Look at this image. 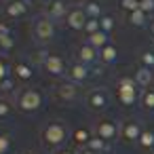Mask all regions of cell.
Returning a JSON list of instances; mask_svg holds the SVG:
<instances>
[{
  "label": "cell",
  "instance_id": "6da1fadb",
  "mask_svg": "<svg viewBox=\"0 0 154 154\" xmlns=\"http://www.w3.org/2000/svg\"><path fill=\"white\" fill-rule=\"evenodd\" d=\"M68 137H72V135H70V129H68V125L63 120H49L40 129V143H42V148L53 150V152L63 148Z\"/></svg>",
  "mask_w": 154,
  "mask_h": 154
},
{
  "label": "cell",
  "instance_id": "7a4b0ae2",
  "mask_svg": "<svg viewBox=\"0 0 154 154\" xmlns=\"http://www.w3.org/2000/svg\"><path fill=\"white\" fill-rule=\"evenodd\" d=\"M114 91H116V101L122 108H131L133 103L139 101V95H141V89H139L133 74H120L116 78Z\"/></svg>",
  "mask_w": 154,
  "mask_h": 154
},
{
  "label": "cell",
  "instance_id": "3957f363",
  "mask_svg": "<svg viewBox=\"0 0 154 154\" xmlns=\"http://www.w3.org/2000/svg\"><path fill=\"white\" fill-rule=\"evenodd\" d=\"M42 103H45V93L38 87H23L15 95V108L19 112H23V114L40 110Z\"/></svg>",
  "mask_w": 154,
  "mask_h": 154
},
{
  "label": "cell",
  "instance_id": "277c9868",
  "mask_svg": "<svg viewBox=\"0 0 154 154\" xmlns=\"http://www.w3.org/2000/svg\"><path fill=\"white\" fill-rule=\"evenodd\" d=\"M38 63H40L42 72H45L49 78L61 80L63 74L68 72V61H66V57H63L61 53H57V51H42Z\"/></svg>",
  "mask_w": 154,
  "mask_h": 154
},
{
  "label": "cell",
  "instance_id": "5b68a950",
  "mask_svg": "<svg viewBox=\"0 0 154 154\" xmlns=\"http://www.w3.org/2000/svg\"><path fill=\"white\" fill-rule=\"evenodd\" d=\"M78 97H80V89H78L76 82L66 80V78H61V80L55 82V87H53V99H55L57 103L70 106V103L78 101Z\"/></svg>",
  "mask_w": 154,
  "mask_h": 154
},
{
  "label": "cell",
  "instance_id": "8992f818",
  "mask_svg": "<svg viewBox=\"0 0 154 154\" xmlns=\"http://www.w3.org/2000/svg\"><path fill=\"white\" fill-rule=\"evenodd\" d=\"M93 133L110 143V141H114L116 137H120V125H118L114 118H110V116H101V118L95 120Z\"/></svg>",
  "mask_w": 154,
  "mask_h": 154
},
{
  "label": "cell",
  "instance_id": "52a82bcc",
  "mask_svg": "<svg viewBox=\"0 0 154 154\" xmlns=\"http://www.w3.org/2000/svg\"><path fill=\"white\" fill-rule=\"evenodd\" d=\"M57 34V28H55V21L49 19L47 15H40L34 23H32V36L38 40V42H49L53 40Z\"/></svg>",
  "mask_w": 154,
  "mask_h": 154
},
{
  "label": "cell",
  "instance_id": "ba28073f",
  "mask_svg": "<svg viewBox=\"0 0 154 154\" xmlns=\"http://www.w3.org/2000/svg\"><path fill=\"white\" fill-rule=\"evenodd\" d=\"M85 103L89 110L93 112H103L110 103V93L103 89V87H93L91 91H87L85 95Z\"/></svg>",
  "mask_w": 154,
  "mask_h": 154
},
{
  "label": "cell",
  "instance_id": "9c48e42d",
  "mask_svg": "<svg viewBox=\"0 0 154 154\" xmlns=\"http://www.w3.org/2000/svg\"><path fill=\"white\" fill-rule=\"evenodd\" d=\"M143 133V127L135 118H127L120 122V141L122 143H137Z\"/></svg>",
  "mask_w": 154,
  "mask_h": 154
},
{
  "label": "cell",
  "instance_id": "30bf717a",
  "mask_svg": "<svg viewBox=\"0 0 154 154\" xmlns=\"http://www.w3.org/2000/svg\"><path fill=\"white\" fill-rule=\"evenodd\" d=\"M30 11V2L28 0H5V5H2V13L7 19H23Z\"/></svg>",
  "mask_w": 154,
  "mask_h": 154
},
{
  "label": "cell",
  "instance_id": "8fae6325",
  "mask_svg": "<svg viewBox=\"0 0 154 154\" xmlns=\"http://www.w3.org/2000/svg\"><path fill=\"white\" fill-rule=\"evenodd\" d=\"M87 19H89V15L85 13L82 5H72V7L68 9V15H66V19H63V21H66V26H68L70 30L80 32V30H85Z\"/></svg>",
  "mask_w": 154,
  "mask_h": 154
},
{
  "label": "cell",
  "instance_id": "7c38bea8",
  "mask_svg": "<svg viewBox=\"0 0 154 154\" xmlns=\"http://www.w3.org/2000/svg\"><path fill=\"white\" fill-rule=\"evenodd\" d=\"M74 59L80 61V63H85V66H93V63L99 59V51H97L95 47H91V45L85 40V42L76 45V49H74Z\"/></svg>",
  "mask_w": 154,
  "mask_h": 154
},
{
  "label": "cell",
  "instance_id": "4fadbf2b",
  "mask_svg": "<svg viewBox=\"0 0 154 154\" xmlns=\"http://www.w3.org/2000/svg\"><path fill=\"white\" fill-rule=\"evenodd\" d=\"M66 76H68V80H72V82H76V85H80V82H87L89 80V66H85V63H80V61H70L68 63V72H66Z\"/></svg>",
  "mask_w": 154,
  "mask_h": 154
},
{
  "label": "cell",
  "instance_id": "5bb4252c",
  "mask_svg": "<svg viewBox=\"0 0 154 154\" xmlns=\"http://www.w3.org/2000/svg\"><path fill=\"white\" fill-rule=\"evenodd\" d=\"M32 76H34V66H32V61H28V59H17V61L13 63V78H15L17 82H28V80H32Z\"/></svg>",
  "mask_w": 154,
  "mask_h": 154
},
{
  "label": "cell",
  "instance_id": "9a60e30c",
  "mask_svg": "<svg viewBox=\"0 0 154 154\" xmlns=\"http://www.w3.org/2000/svg\"><path fill=\"white\" fill-rule=\"evenodd\" d=\"M93 137H95V133H93L89 127H78V129L72 131V143H74L78 150H80V148H87Z\"/></svg>",
  "mask_w": 154,
  "mask_h": 154
},
{
  "label": "cell",
  "instance_id": "2e32d148",
  "mask_svg": "<svg viewBox=\"0 0 154 154\" xmlns=\"http://www.w3.org/2000/svg\"><path fill=\"white\" fill-rule=\"evenodd\" d=\"M68 5L63 2V0H57V2H53V5H49L47 7V17L49 19H53V21H59V19H66V15H68Z\"/></svg>",
  "mask_w": 154,
  "mask_h": 154
},
{
  "label": "cell",
  "instance_id": "e0dca14e",
  "mask_svg": "<svg viewBox=\"0 0 154 154\" xmlns=\"http://www.w3.org/2000/svg\"><path fill=\"white\" fill-rule=\"evenodd\" d=\"M135 80H137V85H139V89H148V87H154L152 82H154V72L150 70V68H146V66H139L137 70H135Z\"/></svg>",
  "mask_w": 154,
  "mask_h": 154
},
{
  "label": "cell",
  "instance_id": "ac0fdd59",
  "mask_svg": "<svg viewBox=\"0 0 154 154\" xmlns=\"http://www.w3.org/2000/svg\"><path fill=\"white\" fill-rule=\"evenodd\" d=\"M125 17V23L127 26H133V28H143V26H148V15L143 13V11H133V13H127V15H122Z\"/></svg>",
  "mask_w": 154,
  "mask_h": 154
},
{
  "label": "cell",
  "instance_id": "d6986e66",
  "mask_svg": "<svg viewBox=\"0 0 154 154\" xmlns=\"http://www.w3.org/2000/svg\"><path fill=\"white\" fill-rule=\"evenodd\" d=\"M116 57H118V49H116V45H114V42L106 45L103 49H99V59H101V63H103V66L114 63V61H116Z\"/></svg>",
  "mask_w": 154,
  "mask_h": 154
},
{
  "label": "cell",
  "instance_id": "ffe728a7",
  "mask_svg": "<svg viewBox=\"0 0 154 154\" xmlns=\"http://www.w3.org/2000/svg\"><path fill=\"white\" fill-rule=\"evenodd\" d=\"M87 42H89L91 47H95V49H103L106 45H110V34L103 32V30H99V32L87 36Z\"/></svg>",
  "mask_w": 154,
  "mask_h": 154
},
{
  "label": "cell",
  "instance_id": "44dd1931",
  "mask_svg": "<svg viewBox=\"0 0 154 154\" xmlns=\"http://www.w3.org/2000/svg\"><path fill=\"white\" fill-rule=\"evenodd\" d=\"M139 106H141L146 112H154V87L141 89V95H139Z\"/></svg>",
  "mask_w": 154,
  "mask_h": 154
},
{
  "label": "cell",
  "instance_id": "7402d4cb",
  "mask_svg": "<svg viewBox=\"0 0 154 154\" xmlns=\"http://www.w3.org/2000/svg\"><path fill=\"white\" fill-rule=\"evenodd\" d=\"M137 146H139V150H143V152H152V150H154V129H143V133H141Z\"/></svg>",
  "mask_w": 154,
  "mask_h": 154
},
{
  "label": "cell",
  "instance_id": "603a6c76",
  "mask_svg": "<svg viewBox=\"0 0 154 154\" xmlns=\"http://www.w3.org/2000/svg\"><path fill=\"white\" fill-rule=\"evenodd\" d=\"M82 9H85V13H87L89 17H95V19H99V17L103 15V9H101V2H99V0H85V2H82Z\"/></svg>",
  "mask_w": 154,
  "mask_h": 154
},
{
  "label": "cell",
  "instance_id": "cb8c5ba5",
  "mask_svg": "<svg viewBox=\"0 0 154 154\" xmlns=\"http://www.w3.org/2000/svg\"><path fill=\"white\" fill-rule=\"evenodd\" d=\"M87 148H91L93 152H97V154H106V152H110V143L106 141V139H101V137H93L91 141H89V146Z\"/></svg>",
  "mask_w": 154,
  "mask_h": 154
},
{
  "label": "cell",
  "instance_id": "d4e9b609",
  "mask_svg": "<svg viewBox=\"0 0 154 154\" xmlns=\"http://www.w3.org/2000/svg\"><path fill=\"white\" fill-rule=\"evenodd\" d=\"M15 91H17V80H15L13 76H9V78H5L2 82H0V93H2L5 97H9V95H17Z\"/></svg>",
  "mask_w": 154,
  "mask_h": 154
},
{
  "label": "cell",
  "instance_id": "484cf974",
  "mask_svg": "<svg viewBox=\"0 0 154 154\" xmlns=\"http://www.w3.org/2000/svg\"><path fill=\"white\" fill-rule=\"evenodd\" d=\"M13 110H15L13 99L5 97V95H0V118H9V116L13 114Z\"/></svg>",
  "mask_w": 154,
  "mask_h": 154
},
{
  "label": "cell",
  "instance_id": "4316f807",
  "mask_svg": "<svg viewBox=\"0 0 154 154\" xmlns=\"http://www.w3.org/2000/svg\"><path fill=\"white\" fill-rule=\"evenodd\" d=\"M139 63L146 66V68H150V70H154V49L146 47V49L139 53Z\"/></svg>",
  "mask_w": 154,
  "mask_h": 154
},
{
  "label": "cell",
  "instance_id": "83f0119b",
  "mask_svg": "<svg viewBox=\"0 0 154 154\" xmlns=\"http://www.w3.org/2000/svg\"><path fill=\"white\" fill-rule=\"evenodd\" d=\"M9 76H13V66L7 59V55L0 53V82H2L5 78H9Z\"/></svg>",
  "mask_w": 154,
  "mask_h": 154
},
{
  "label": "cell",
  "instance_id": "f1b7e54d",
  "mask_svg": "<svg viewBox=\"0 0 154 154\" xmlns=\"http://www.w3.org/2000/svg\"><path fill=\"white\" fill-rule=\"evenodd\" d=\"M11 146H13L11 133L0 131V154H9V152H11Z\"/></svg>",
  "mask_w": 154,
  "mask_h": 154
},
{
  "label": "cell",
  "instance_id": "f546056e",
  "mask_svg": "<svg viewBox=\"0 0 154 154\" xmlns=\"http://www.w3.org/2000/svg\"><path fill=\"white\" fill-rule=\"evenodd\" d=\"M118 7H120L122 15H127V13H133V11L139 9V0H120Z\"/></svg>",
  "mask_w": 154,
  "mask_h": 154
},
{
  "label": "cell",
  "instance_id": "4dcf8cb0",
  "mask_svg": "<svg viewBox=\"0 0 154 154\" xmlns=\"http://www.w3.org/2000/svg\"><path fill=\"white\" fill-rule=\"evenodd\" d=\"M101 30V26H99V19H95V17H89L87 19V23H85V34L87 36H91V34H95V32H99Z\"/></svg>",
  "mask_w": 154,
  "mask_h": 154
},
{
  "label": "cell",
  "instance_id": "1f68e13d",
  "mask_svg": "<svg viewBox=\"0 0 154 154\" xmlns=\"http://www.w3.org/2000/svg\"><path fill=\"white\" fill-rule=\"evenodd\" d=\"M99 26H101V30H103V32H108V34H110V30L114 28V17H112L110 13H103V15L99 17Z\"/></svg>",
  "mask_w": 154,
  "mask_h": 154
},
{
  "label": "cell",
  "instance_id": "d6a6232c",
  "mask_svg": "<svg viewBox=\"0 0 154 154\" xmlns=\"http://www.w3.org/2000/svg\"><path fill=\"white\" fill-rule=\"evenodd\" d=\"M13 47H15V36L13 34H7V36L0 38V51H11Z\"/></svg>",
  "mask_w": 154,
  "mask_h": 154
},
{
  "label": "cell",
  "instance_id": "836d02e7",
  "mask_svg": "<svg viewBox=\"0 0 154 154\" xmlns=\"http://www.w3.org/2000/svg\"><path fill=\"white\" fill-rule=\"evenodd\" d=\"M139 11H143L146 15L154 13V0H139Z\"/></svg>",
  "mask_w": 154,
  "mask_h": 154
},
{
  "label": "cell",
  "instance_id": "e575fe53",
  "mask_svg": "<svg viewBox=\"0 0 154 154\" xmlns=\"http://www.w3.org/2000/svg\"><path fill=\"white\" fill-rule=\"evenodd\" d=\"M7 34H11V26H9L7 19H0V38L7 36Z\"/></svg>",
  "mask_w": 154,
  "mask_h": 154
},
{
  "label": "cell",
  "instance_id": "d590c367",
  "mask_svg": "<svg viewBox=\"0 0 154 154\" xmlns=\"http://www.w3.org/2000/svg\"><path fill=\"white\" fill-rule=\"evenodd\" d=\"M53 154H76L74 150H70V148H59V150H55Z\"/></svg>",
  "mask_w": 154,
  "mask_h": 154
},
{
  "label": "cell",
  "instance_id": "8d00e7d4",
  "mask_svg": "<svg viewBox=\"0 0 154 154\" xmlns=\"http://www.w3.org/2000/svg\"><path fill=\"white\" fill-rule=\"evenodd\" d=\"M76 154H97V152H93L91 148H80V150H76Z\"/></svg>",
  "mask_w": 154,
  "mask_h": 154
},
{
  "label": "cell",
  "instance_id": "74e56055",
  "mask_svg": "<svg viewBox=\"0 0 154 154\" xmlns=\"http://www.w3.org/2000/svg\"><path fill=\"white\" fill-rule=\"evenodd\" d=\"M148 30H150V34L154 36V19H150V21H148Z\"/></svg>",
  "mask_w": 154,
  "mask_h": 154
},
{
  "label": "cell",
  "instance_id": "f35d334b",
  "mask_svg": "<svg viewBox=\"0 0 154 154\" xmlns=\"http://www.w3.org/2000/svg\"><path fill=\"white\" fill-rule=\"evenodd\" d=\"M42 2H45V5L49 7V5H53V2H57V0H42Z\"/></svg>",
  "mask_w": 154,
  "mask_h": 154
},
{
  "label": "cell",
  "instance_id": "ab89813d",
  "mask_svg": "<svg viewBox=\"0 0 154 154\" xmlns=\"http://www.w3.org/2000/svg\"><path fill=\"white\" fill-rule=\"evenodd\" d=\"M30 5H38V2H42V0H28Z\"/></svg>",
  "mask_w": 154,
  "mask_h": 154
},
{
  "label": "cell",
  "instance_id": "60d3db41",
  "mask_svg": "<svg viewBox=\"0 0 154 154\" xmlns=\"http://www.w3.org/2000/svg\"><path fill=\"white\" fill-rule=\"evenodd\" d=\"M23 154H36V152H23Z\"/></svg>",
  "mask_w": 154,
  "mask_h": 154
}]
</instances>
